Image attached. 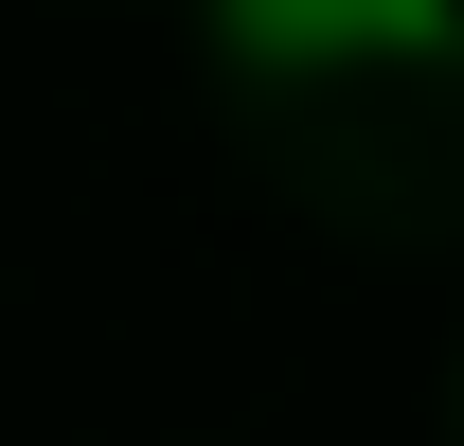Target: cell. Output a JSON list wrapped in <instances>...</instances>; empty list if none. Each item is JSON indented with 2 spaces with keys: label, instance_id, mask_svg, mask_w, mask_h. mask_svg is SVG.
Segmentation results:
<instances>
[{
  "label": "cell",
  "instance_id": "1",
  "mask_svg": "<svg viewBox=\"0 0 464 446\" xmlns=\"http://www.w3.org/2000/svg\"><path fill=\"white\" fill-rule=\"evenodd\" d=\"M232 72L268 90H322V72H447L464 54V0H197Z\"/></svg>",
  "mask_w": 464,
  "mask_h": 446
}]
</instances>
